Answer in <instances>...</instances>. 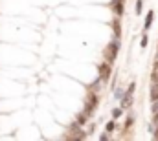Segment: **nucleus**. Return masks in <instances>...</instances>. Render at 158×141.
Instances as JSON below:
<instances>
[{
  "mask_svg": "<svg viewBox=\"0 0 158 141\" xmlns=\"http://www.w3.org/2000/svg\"><path fill=\"white\" fill-rule=\"evenodd\" d=\"M147 42H149V39H147V35H143V37H142V42H140V44H142V48H145Z\"/></svg>",
  "mask_w": 158,
  "mask_h": 141,
  "instance_id": "obj_14",
  "label": "nucleus"
},
{
  "mask_svg": "<svg viewBox=\"0 0 158 141\" xmlns=\"http://www.w3.org/2000/svg\"><path fill=\"white\" fill-rule=\"evenodd\" d=\"M123 96H125V93H123L121 88H116V90H114V97H116V99H121Z\"/></svg>",
  "mask_w": 158,
  "mask_h": 141,
  "instance_id": "obj_10",
  "label": "nucleus"
},
{
  "mask_svg": "<svg viewBox=\"0 0 158 141\" xmlns=\"http://www.w3.org/2000/svg\"><path fill=\"white\" fill-rule=\"evenodd\" d=\"M132 105V93H125L121 97V108H129Z\"/></svg>",
  "mask_w": 158,
  "mask_h": 141,
  "instance_id": "obj_4",
  "label": "nucleus"
},
{
  "mask_svg": "<svg viewBox=\"0 0 158 141\" xmlns=\"http://www.w3.org/2000/svg\"><path fill=\"white\" fill-rule=\"evenodd\" d=\"M99 139H101V141H107V139H108V134H101V137H99Z\"/></svg>",
  "mask_w": 158,
  "mask_h": 141,
  "instance_id": "obj_17",
  "label": "nucleus"
},
{
  "mask_svg": "<svg viewBox=\"0 0 158 141\" xmlns=\"http://www.w3.org/2000/svg\"><path fill=\"white\" fill-rule=\"evenodd\" d=\"M110 75H112V70H110V62H101L99 64V77H101V81H108L110 79Z\"/></svg>",
  "mask_w": 158,
  "mask_h": 141,
  "instance_id": "obj_3",
  "label": "nucleus"
},
{
  "mask_svg": "<svg viewBox=\"0 0 158 141\" xmlns=\"http://www.w3.org/2000/svg\"><path fill=\"white\" fill-rule=\"evenodd\" d=\"M118 50H120V40L116 39L114 42H110L107 46V50H105V57H107V62H114L116 61V55H118Z\"/></svg>",
  "mask_w": 158,
  "mask_h": 141,
  "instance_id": "obj_1",
  "label": "nucleus"
},
{
  "mask_svg": "<svg viewBox=\"0 0 158 141\" xmlns=\"http://www.w3.org/2000/svg\"><path fill=\"white\" fill-rule=\"evenodd\" d=\"M142 6H143V2H142V0H138V2H136V13L138 15L142 13Z\"/></svg>",
  "mask_w": 158,
  "mask_h": 141,
  "instance_id": "obj_12",
  "label": "nucleus"
},
{
  "mask_svg": "<svg viewBox=\"0 0 158 141\" xmlns=\"http://www.w3.org/2000/svg\"><path fill=\"white\" fill-rule=\"evenodd\" d=\"M112 8H114L116 15H123V2H112Z\"/></svg>",
  "mask_w": 158,
  "mask_h": 141,
  "instance_id": "obj_5",
  "label": "nucleus"
},
{
  "mask_svg": "<svg viewBox=\"0 0 158 141\" xmlns=\"http://www.w3.org/2000/svg\"><path fill=\"white\" fill-rule=\"evenodd\" d=\"M153 114H158V99L153 101Z\"/></svg>",
  "mask_w": 158,
  "mask_h": 141,
  "instance_id": "obj_15",
  "label": "nucleus"
},
{
  "mask_svg": "<svg viewBox=\"0 0 158 141\" xmlns=\"http://www.w3.org/2000/svg\"><path fill=\"white\" fill-rule=\"evenodd\" d=\"M151 99H153V101L158 99V83H154V84L151 86Z\"/></svg>",
  "mask_w": 158,
  "mask_h": 141,
  "instance_id": "obj_7",
  "label": "nucleus"
},
{
  "mask_svg": "<svg viewBox=\"0 0 158 141\" xmlns=\"http://www.w3.org/2000/svg\"><path fill=\"white\" fill-rule=\"evenodd\" d=\"M132 121H134L132 117H129V119H127V123H125V127H131V125H132Z\"/></svg>",
  "mask_w": 158,
  "mask_h": 141,
  "instance_id": "obj_16",
  "label": "nucleus"
},
{
  "mask_svg": "<svg viewBox=\"0 0 158 141\" xmlns=\"http://www.w3.org/2000/svg\"><path fill=\"white\" fill-rule=\"evenodd\" d=\"M121 112H123V108H114V110H112V117L118 119V117H121Z\"/></svg>",
  "mask_w": 158,
  "mask_h": 141,
  "instance_id": "obj_9",
  "label": "nucleus"
},
{
  "mask_svg": "<svg viewBox=\"0 0 158 141\" xmlns=\"http://www.w3.org/2000/svg\"><path fill=\"white\" fill-rule=\"evenodd\" d=\"M96 106H98V96H96V93H90V96H88V101H86V106H85V114L90 117V114L94 112Z\"/></svg>",
  "mask_w": 158,
  "mask_h": 141,
  "instance_id": "obj_2",
  "label": "nucleus"
},
{
  "mask_svg": "<svg viewBox=\"0 0 158 141\" xmlns=\"http://www.w3.org/2000/svg\"><path fill=\"white\" fill-rule=\"evenodd\" d=\"M105 128H107V132H114V128H116V125H114V121H108Z\"/></svg>",
  "mask_w": 158,
  "mask_h": 141,
  "instance_id": "obj_11",
  "label": "nucleus"
},
{
  "mask_svg": "<svg viewBox=\"0 0 158 141\" xmlns=\"http://www.w3.org/2000/svg\"><path fill=\"white\" fill-rule=\"evenodd\" d=\"M153 18H154V15H153V11H149V13H147V18H145V24H143V28H145V30H149V28H151Z\"/></svg>",
  "mask_w": 158,
  "mask_h": 141,
  "instance_id": "obj_6",
  "label": "nucleus"
},
{
  "mask_svg": "<svg viewBox=\"0 0 158 141\" xmlns=\"http://www.w3.org/2000/svg\"><path fill=\"white\" fill-rule=\"evenodd\" d=\"M86 119H88V115H86V114H79V115H77V123H79V125H85Z\"/></svg>",
  "mask_w": 158,
  "mask_h": 141,
  "instance_id": "obj_8",
  "label": "nucleus"
},
{
  "mask_svg": "<svg viewBox=\"0 0 158 141\" xmlns=\"http://www.w3.org/2000/svg\"><path fill=\"white\" fill-rule=\"evenodd\" d=\"M114 31H116V37H120V22L118 20L114 22Z\"/></svg>",
  "mask_w": 158,
  "mask_h": 141,
  "instance_id": "obj_13",
  "label": "nucleus"
}]
</instances>
